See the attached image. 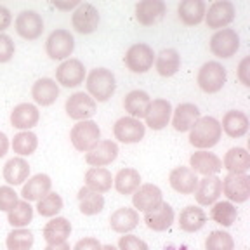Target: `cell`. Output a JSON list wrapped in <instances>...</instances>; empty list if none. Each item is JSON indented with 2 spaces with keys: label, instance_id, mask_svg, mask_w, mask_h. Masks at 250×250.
Returning a JSON list of instances; mask_svg holds the SVG:
<instances>
[{
  "label": "cell",
  "instance_id": "cell-1",
  "mask_svg": "<svg viewBox=\"0 0 250 250\" xmlns=\"http://www.w3.org/2000/svg\"><path fill=\"white\" fill-rule=\"evenodd\" d=\"M221 136H223L221 122L215 120L214 117H200L189 130V145L205 151L207 148L217 145Z\"/></svg>",
  "mask_w": 250,
  "mask_h": 250
},
{
  "label": "cell",
  "instance_id": "cell-2",
  "mask_svg": "<svg viewBox=\"0 0 250 250\" xmlns=\"http://www.w3.org/2000/svg\"><path fill=\"white\" fill-rule=\"evenodd\" d=\"M87 90L89 96L94 101L104 103L108 101L117 90V82H115V75L106 68H96L87 77Z\"/></svg>",
  "mask_w": 250,
  "mask_h": 250
},
{
  "label": "cell",
  "instance_id": "cell-3",
  "mask_svg": "<svg viewBox=\"0 0 250 250\" xmlns=\"http://www.w3.org/2000/svg\"><path fill=\"white\" fill-rule=\"evenodd\" d=\"M70 141L75 146V149L87 153L101 141V129L96 122L82 120L73 125V129L70 132Z\"/></svg>",
  "mask_w": 250,
  "mask_h": 250
},
{
  "label": "cell",
  "instance_id": "cell-4",
  "mask_svg": "<svg viewBox=\"0 0 250 250\" xmlns=\"http://www.w3.org/2000/svg\"><path fill=\"white\" fill-rule=\"evenodd\" d=\"M226 68L217 61H208L205 62L198 71V87L207 94H215L223 89L226 83Z\"/></svg>",
  "mask_w": 250,
  "mask_h": 250
},
{
  "label": "cell",
  "instance_id": "cell-5",
  "mask_svg": "<svg viewBox=\"0 0 250 250\" xmlns=\"http://www.w3.org/2000/svg\"><path fill=\"white\" fill-rule=\"evenodd\" d=\"M73 49H75L73 35L68 30H62V28L52 31L45 42L47 56L51 59H54V61H62V59L66 61L71 56V52H73Z\"/></svg>",
  "mask_w": 250,
  "mask_h": 250
},
{
  "label": "cell",
  "instance_id": "cell-6",
  "mask_svg": "<svg viewBox=\"0 0 250 250\" xmlns=\"http://www.w3.org/2000/svg\"><path fill=\"white\" fill-rule=\"evenodd\" d=\"M124 62L132 73H146L155 62V52L148 43H134L125 52Z\"/></svg>",
  "mask_w": 250,
  "mask_h": 250
},
{
  "label": "cell",
  "instance_id": "cell-7",
  "mask_svg": "<svg viewBox=\"0 0 250 250\" xmlns=\"http://www.w3.org/2000/svg\"><path fill=\"white\" fill-rule=\"evenodd\" d=\"M240 49V35L233 28H223L210 39V51L217 58H231Z\"/></svg>",
  "mask_w": 250,
  "mask_h": 250
},
{
  "label": "cell",
  "instance_id": "cell-8",
  "mask_svg": "<svg viewBox=\"0 0 250 250\" xmlns=\"http://www.w3.org/2000/svg\"><path fill=\"white\" fill-rule=\"evenodd\" d=\"M64 108H66L68 117L73 118V120L82 122V120H89L90 117H94L98 106H96V101L90 98L89 94L75 92L66 99V106H64Z\"/></svg>",
  "mask_w": 250,
  "mask_h": 250
},
{
  "label": "cell",
  "instance_id": "cell-9",
  "mask_svg": "<svg viewBox=\"0 0 250 250\" xmlns=\"http://www.w3.org/2000/svg\"><path fill=\"white\" fill-rule=\"evenodd\" d=\"M71 24H73L75 31H78L80 35H89L94 33L99 26V12L92 4L85 2L80 4L75 9L73 16H71Z\"/></svg>",
  "mask_w": 250,
  "mask_h": 250
},
{
  "label": "cell",
  "instance_id": "cell-10",
  "mask_svg": "<svg viewBox=\"0 0 250 250\" xmlns=\"http://www.w3.org/2000/svg\"><path fill=\"white\" fill-rule=\"evenodd\" d=\"M115 139H118L120 143L125 145H134V143H139L146 134V125L141 120L132 117H124L120 120H117L113 127Z\"/></svg>",
  "mask_w": 250,
  "mask_h": 250
},
{
  "label": "cell",
  "instance_id": "cell-11",
  "mask_svg": "<svg viewBox=\"0 0 250 250\" xmlns=\"http://www.w3.org/2000/svg\"><path fill=\"white\" fill-rule=\"evenodd\" d=\"M223 193L229 202H247L250 196V177L247 174H228L223 179Z\"/></svg>",
  "mask_w": 250,
  "mask_h": 250
},
{
  "label": "cell",
  "instance_id": "cell-12",
  "mask_svg": "<svg viewBox=\"0 0 250 250\" xmlns=\"http://www.w3.org/2000/svg\"><path fill=\"white\" fill-rule=\"evenodd\" d=\"M234 5L229 0H217L205 12V23L212 30H223L234 20Z\"/></svg>",
  "mask_w": 250,
  "mask_h": 250
},
{
  "label": "cell",
  "instance_id": "cell-13",
  "mask_svg": "<svg viewBox=\"0 0 250 250\" xmlns=\"http://www.w3.org/2000/svg\"><path fill=\"white\" fill-rule=\"evenodd\" d=\"M16 31L24 40H37L43 33V20L35 11H23L16 18Z\"/></svg>",
  "mask_w": 250,
  "mask_h": 250
},
{
  "label": "cell",
  "instance_id": "cell-14",
  "mask_svg": "<svg viewBox=\"0 0 250 250\" xmlns=\"http://www.w3.org/2000/svg\"><path fill=\"white\" fill-rule=\"evenodd\" d=\"M85 78V66L80 59H66L56 70V80L62 87H78Z\"/></svg>",
  "mask_w": 250,
  "mask_h": 250
},
{
  "label": "cell",
  "instance_id": "cell-15",
  "mask_svg": "<svg viewBox=\"0 0 250 250\" xmlns=\"http://www.w3.org/2000/svg\"><path fill=\"white\" fill-rule=\"evenodd\" d=\"M162 202H164L162 189L158 186H155V184H143L132 195V203L137 212H148L151 208L158 207Z\"/></svg>",
  "mask_w": 250,
  "mask_h": 250
},
{
  "label": "cell",
  "instance_id": "cell-16",
  "mask_svg": "<svg viewBox=\"0 0 250 250\" xmlns=\"http://www.w3.org/2000/svg\"><path fill=\"white\" fill-rule=\"evenodd\" d=\"M167 5L162 0H143L136 4V20L143 26H151L164 20Z\"/></svg>",
  "mask_w": 250,
  "mask_h": 250
},
{
  "label": "cell",
  "instance_id": "cell-17",
  "mask_svg": "<svg viewBox=\"0 0 250 250\" xmlns=\"http://www.w3.org/2000/svg\"><path fill=\"white\" fill-rule=\"evenodd\" d=\"M117 155H118L117 143L104 139V141H99L90 151L85 153V162L90 167H104V165L111 164L117 158Z\"/></svg>",
  "mask_w": 250,
  "mask_h": 250
},
{
  "label": "cell",
  "instance_id": "cell-18",
  "mask_svg": "<svg viewBox=\"0 0 250 250\" xmlns=\"http://www.w3.org/2000/svg\"><path fill=\"white\" fill-rule=\"evenodd\" d=\"M172 117V104L167 99H153L146 111V125L153 130H162L167 127Z\"/></svg>",
  "mask_w": 250,
  "mask_h": 250
},
{
  "label": "cell",
  "instance_id": "cell-19",
  "mask_svg": "<svg viewBox=\"0 0 250 250\" xmlns=\"http://www.w3.org/2000/svg\"><path fill=\"white\" fill-rule=\"evenodd\" d=\"M189 168L195 174H202V176H215L223 168V160L214 153L200 149L189 156Z\"/></svg>",
  "mask_w": 250,
  "mask_h": 250
},
{
  "label": "cell",
  "instance_id": "cell-20",
  "mask_svg": "<svg viewBox=\"0 0 250 250\" xmlns=\"http://www.w3.org/2000/svg\"><path fill=\"white\" fill-rule=\"evenodd\" d=\"M223 195V179L217 176H205L198 179V186L195 189V198L200 205H212Z\"/></svg>",
  "mask_w": 250,
  "mask_h": 250
},
{
  "label": "cell",
  "instance_id": "cell-21",
  "mask_svg": "<svg viewBox=\"0 0 250 250\" xmlns=\"http://www.w3.org/2000/svg\"><path fill=\"white\" fill-rule=\"evenodd\" d=\"M40 120V111L35 104L21 103L11 111V125L14 129L30 130L33 129Z\"/></svg>",
  "mask_w": 250,
  "mask_h": 250
},
{
  "label": "cell",
  "instance_id": "cell-22",
  "mask_svg": "<svg viewBox=\"0 0 250 250\" xmlns=\"http://www.w3.org/2000/svg\"><path fill=\"white\" fill-rule=\"evenodd\" d=\"M145 223L149 229L158 231V233L168 229L174 223V208L168 203L162 202L158 207L145 212Z\"/></svg>",
  "mask_w": 250,
  "mask_h": 250
},
{
  "label": "cell",
  "instance_id": "cell-23",
  "mask_svg": "<svg viewBox=\"0 0 250 250\" xmlns=\"http://www.w3.org/2000/svg\"><path fill=\"white\" fill-rule=\"evenodd\" d=\"M168 183L181 195H193L198 186V177L189 167H176L168 176Z\"/></svg>",
  "mask_w": 250,
  "mask_h": 250
},
{
  "label": "cell",
  "instance_id": "cell-24",
  "mask_svg": "<svg viewBox=\"0 0 250 250\" xmlns=\"http://www.w3.org/2000/svg\"><path fill=\"white\" fill-rule=\"evenodd\" d=\"M52 181L47 174H37V176L30 177L26 183L23 184V189H21V196H23L26 202H39L40 198L51 193Z\"/></svg>",
  "mask_w": 250,
  "mask_h": 250
},
{
  "label": "cell",
  "instance_id": "cell-25",
  "mask_svg": "<svg viewBox=\"0 0 250 250\" xmlns=\"http://www.w3.org/2000/svg\"><path fill=\"white\" fill-rule=\"evenodd\" d=\"M207 5L203 0H183L177 7V16L183 24L186 26H195L205 20Z\"/></svg>",
  "mask_w": 250,
  "mask_h": 250
},
{
  "label": "cell",
  "instance_id": "cell-26",
  "mask_svg": "<svg viewBox=\"0 0 250 250\" xmlns=\"http://www.w3.org/2000/svg\"><path fill=\"white\" fill-rule=\"evenodd\" d=\"M250 127V120L247 117V113L243 111H238V109H231L223 117V124H221V129L228 134L233 139H238V137H243L247 132H249Z\"/></svg>",
  "mask_w": 250,
  "mask_h": 250
},
{
  "label": "cell",
  "instance_id": "cell-27",
  "mask_svg": "<svg viewBox=\"0 0 250 250\" xmlns=\"http://www.w3.org/2000/svg\"><path fill=\"white\" fill-rule=\"evenodd\" d=\"M59 96V87L52 78H39L31 87V98L40 106H51Z\"/></svg>",
  "mask_w": 250,
  "mask_h": 250
},
{
  "label": "cell",
  "instance_id": "cell-28",
  "mask_svg": "<svg viewBox=\"0 0 250 250\" xmlns=\"http://www.w3.org/2000/svg\"><path fill=\"white\" fill-rule=\"evenodd\" d=\"M200 118V109L193 103H183L176 108L174 117H172V127L177 132H188L191 130V127L196 124Z\"/></svg>",
  "mask_w": 250,
  "mask_h": 250
},
{
  "label": "cell",
  "instance_id": "cell-29",
  "mask_svg": "<svg viewBox=\"0 0 250 250\" xmlns=\"http://www.w3.org/2000/svg\"><path fill=\"white\" fill-rule=\"evenodd\" d=\"M139 224V212L136 208L122 207L109 215V226L117 233H129Z\"/></svg>",
  "mask_w": 250,
  "mask_h": 250
},
{
  "label": "cell",
  "instance_id": "cell-30",
  "mask_svg": "<svg viewBox=\"0 0 250 250\" xmlns=\"http://www.w3.org/2000/svg\"><path fill=\"white\" fill-rule=\"evenodd\" d=\"M149 104H151V98H149L148 92H145V90H130L124 99L125 111L132 118H137V120L146 117V111H148Z\"/></svg>",
  "mask_w": 250,
  "mask_h": 250
},
{
  "label": "cell",
  "instance_id": "cell-31",
  "mask_svg": "<svg viewBox=\"0 0 250 250\" xmlns=\"http://www.w3.org/2000/svg\"><path fill=\"white\" fill-rule=\"evenodd\" d=\"M30 176V165L23 156H14L4 165V179L9 186H20Z\"/></svg>",
  "mask_w": 250,
  "mask_h": 250
},
{
  "label": "cell",
  "instance_id": "cell-32",
  "mask_svg": "<svg viewBox=\"0 0 250 250\" xmlns=\"http://www.w3.org/2000/svg\"><path fill=\"white\" fill-rule=\"evenodd\" d=\"M71 234V223L66 217H54L43 228V240L49 245L52 243H62L66 242L68 236Z\"/></svg>",
  "mask_w": 250,
  "mask_h": 250
},
{
  "label": "cell",
  "instance_id": "cell-33",
  "mask_svg": "<svg viewBox=\"0 0 250 250\" xmlns=\"http://www.w3.org/2000/svg\"><path fill=\"white\" fill-rule=\"evenodd\" d=\"M113 186V176L104 167H90L85 172V188L96 193H106Z\"/></svg>",
  "mask_w": 250,
  "mask_h": 250
},
{
  "label": "cell",
  "instance_id": "cell-34",
  "mask_svg": "<svg viewBox=\"0 0 250 250\" xmlns=\"http://www.w3.org/2000/svg\"><path fill=\"white\" fill-rule=\"evenodd\" d=\"M78 205H80V212L83 215H96L104 208V198L101 193H96L89 188H80L78 189Z\"/></svg>",
  "mask_w": 250,
  "mask_h": 250
},
{
  "label": "cell",
  "instance_id": "cell-35",
  "mask_svg": "<svg viewBox=\"0 0 250 250\" xmlns=\"http://www.w3.org/2000/svg\"><path fill=\"white\" fill-rule=\"evenodd\" d=\"M229 174H247L250 168V153L245 148H231L223 162Z\"/></svg>",
  "mask_w": 250,
  "mask_h": 250
},
{
  "label": "cell",
  "instance_id": "cell-36",
  "mask_svg": "<svg viewBox=\"0 0 250 250\" xmlns=\"http://www.w3.org/2000/svg\"><path fill=\"white\" fill-rule=\"evenodd\" d=\"M205 223H207V214L195 205L186 207L179 214V228L186 233H195V231L202 229Z\"/></svg>",
  "mask_w": 250,
  "mask_h": 250
},
{
  "label": "cell",
  "instance_id": "cell-37",
  "mask_svg": "<svg viewBox=\"0 0 250 250\" xmlns=\"http://www.w3.org/2000/svg\"><path fill=\"white\" fill-rule=\"evenodd\" d=\"M155 66L158 75L162 77H172L176 75L181 68V56L176 49H164L160 54L156 56Z\"/></svg>",
  "mask_w": 250,
  "mask_h": 250
},
{
  "label": "cell",
  "instance_id": "cell-38",
  "mask_svg": "<svg viewBox=\"0 0 250 250\" xmlns=\"http://www.w3.org/2000/svg\"><path fill=\"white\" fill-rule=\"evenodd\" d=\"M113 184L120 195H134V191L141 186V174L136 168H122L115 176Z\"/></svg>",
  "mask_w": 250,
  "mask_h": 250
},
{
  "label": "cell",
  "instance_id": "cell-39",
  "mask_svg": "<svg viewBox=\"0 0 250 250\" xmlns=\"http://www.w3.org/2000/svg\"><path fill=\"white\" fill-rule=\"evenodd\" d=\"M33 219V207L30 205V202L23 200L18 202L11 210L7 212V221L12 228H24L31 223Z\"/></svg>",
  "mask_w": 250,
  "mask_h": 250
},
{
  "label": "cell",
  "instance_id": "cell-40",
  "mask_svg": "<svg viewBox=\"0 0 250 250\" xmlns=\"http://www.w3.org/2000/svg\"><path fill=\"white\" fill-rule=\"evenodd\" d=\"M39 148V139L33 132L30 130H23V132L16 134L12 139V149L20 156H30L37 151Z\"/></svg>",
  "mask_w": 250,
  "mask_h": 250
},
{
  "label": "cell",
  "instance_id": "cell-41",
  "mask_svg": "<svg viewBox=\"0 0 250 250\" xmlns=\"http://www.w3.org/2000/svg\"><path fill=\"white\" fill-rule=\"evenodd\" d=\"M210 217L217 224H221V226L229 228L236 221V217H238V212H236V207L231 202H217L212 207Z\"/></svg>",
  "mask_w": 250,
  "mask_h": 250
},
{
  "label": "cell",
  "instance_id": "cell-42",
  "mask_svg": "<svg viewBox=\"0 0 250 250\" xmlns=\"http://www.w3.org/2000/svg\"><path fill=\"white\" fill-rule=\"evenodd\" d=\"M33 243H35L33 233L30 229H24V228H18V229L11 231L7 234V240H5L7 250H31Z\"/></svg>",
  "mask_w": 250,
  "mask_h": 250
},
{
  "label": "cell",
  "instance_id": "cell-43",
  "mask_svg": "<svg viewBox=\"0 0 250 250\" xmlns=\"http://www.w3.org/2000/svg\"><path fill=\"white\" fill-rule=\"evenodd\" d=\"M62 210V198L58 193H47L43 198L39 200L37 203V212L42 217H54L56 214Z\"/></svg>",
  "mask_w": 250,
  "mask_h": 250
},
{
  "label": "cell",
  "instance_id": "cell-44",
  "mask_svg": "<svg viewBox=\"0 0 250 250\" xmlns=\"http://www.w3.org/2000/svg\"><path fill=\"white\" fill-rule=\"evenodd\" d=\"M205 250H234V240L226 231H212L205 240Z\"/></svg>",
  "mask_w": 250,
  "mask_h": 250
},
{
  "label": "cell",
  "instance_id": "cell-45",
  "mask_svg": "<svg viewBox=\"0 0 250 250\" xmlns=\"http://www.w3.org/2000/svg\"><path fill=\"white\" fill-rule=\"evenodd\" d=\"M18 202V193L11 186H0V210L9 212Z\"/></svg>",
  "mask_w": 250,
  "mask_h": 250
},
{
  "label": "cell",
  "instance_id": "cell-46",
  "mask_svg": "<svg viewBox=\"0 0 250 250\" xmlns=\"http://www.w3.org/2000/svg\"><path fill=\"white\" fill-rule=\"evenodd\" d=\"M118 250H149L148 243L134 234H125L118 242Z\"/></svg>",
  "mask_w": 250,
  "mask_h": 250
},
{
  "label": "cell",
  "instance_id": "cell-47",
  "mask_svg": "<svg viewBox=\"0 0 250 250\" xmlns=\"http://www.w3.org/2000/svg\"><path fill=\"white\" fill-rule=\"evenodd\" d=\"M14 42L9 35L0 33V62H9L14 56Z\"/></svg>",
  "mask_w": 250,
  "mask_h": 250
},
{
  "label": "cell",
  "instance_id": "cell-48",
  "mask_svg": "<svg viewBox=\"0 0 250 250\" xmlns=\"http://www.w3.org/2000/svg\"><path fill=\"white\" fill-rule=\"evenodd\" d=\"M73 250H101V243L96 238H82L78 240L77 245L73 247Z\"/></svg>",
  "mask_w": 250,
  "mask_h": 250
},
{
  "label": "cell",
  "instance_id": "cell-49",
  "mask_svg": "<svg viewBox=\"0 0 250 250\" xmlns=\"http://www.w3.org/2000/svg\"><path fill=\"white\" fill-rule=\"evenodd\" d=\"M249 66H250V58H245L238 66V78L240 82L245 87L250 85V78H249Z\"/></svg>",
  "mask_w": 250,
  "mask_h": 250
},
{
  "label": "cell",
  "instance_id": "cell-50",
  "mask_svg": "<svg viewBox=\"0 0 250 250\" xmlns=\"http://www.w3.org/2000/svg\"><path fill=\"white\" fill-rule=\"evenodd\" d=\"M11 23H12L11 11H9L7 7H4V5H0V33L7 30V28L11 26Z\"/></svg>",
  "mask_w": 250,
  "mask_h": 250
},
{
  "label": "cell",
  "instance_id": "cell-51",
  "mask_svg": "<svg viewBox=\"0 0 250 250\" xmlns=\"http://www.w3.org/2000/svg\"><path fill=\"white\" fill-rule=\"evenodd\" d=\"M9 137L4 132H0V158H4L9 151Z\"/></svg>",
  "mask_w": 250,
  "mask_h": 250
},
{
  "label": "cell",
  "instance_id": "cell-52",
  "mask_svg": "<svg viewBox=\"0 0 250 250\" xmlns=\"http://www.w3.org/2000/svg\"><path fill=\"white\" fill-rule=\"evenodd\" d=\"M78 5H80V2H77V0H71V2H66V4H61V2H54V7L56 9H61V11H70V9L78 7Z\"/></svg>",
  "mask_w": 250,
  "mask_h": 250
},
{
  "label": "cell",
  "instance_id": "cell-53",
  "mask_svg": "<svg viewBox=\"0 0 250 250\" xmlns=\"http://www.w3.org/2000/svg\"><path fill=\"white\" fill-rule=\"evenodd\" d=\"M43 250H71V249L66 242H62V243H52V245H47Z\"/></svg>",
  "mask_w": 250,
  "mask_h": 250
},
{
  "label": "cell",
  "instance_id": "cell-54",
  "mask_svg": "<svg viewBox=\"0 0 250 250\" xmlns=\"http://www.w3.org/2000/svg\"><path fill=\"white\" fill-rule=\"evenodd\" d=\"M101 250H118V249L113 245H101Z\"/></svg>",
  "mask_w": 250,
  "mask_h": 250
}]
</instances>
